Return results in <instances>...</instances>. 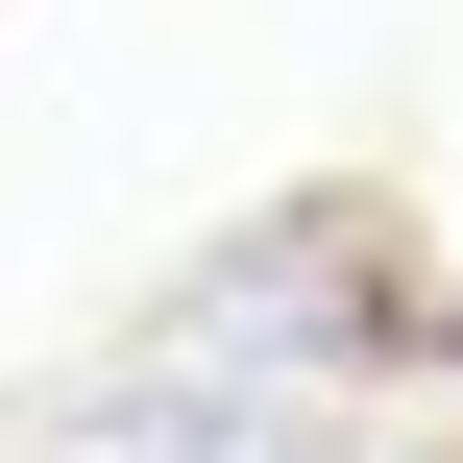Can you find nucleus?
<instances>
[{"label": "nucleus", "mask_w": 463, "mask_h": 463, "mask_svg": "<svg viewBox=\"0 0 463 463\" xmlns=\"http://www.w3.org/2000/svg\"><path fill=\"white\" fill-rule=\"evenodd\" d=\"M220 463H415V439H317V415H244Z\"/></svg>", "instance_id": "f257e3e1"}]
</instances>
